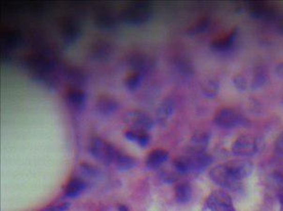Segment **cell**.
<instances>
[{"label": "cell", "instance_id": "obj_23", "mask_svg": "<svg viewBox=\"0 0 283 211\" xmlns=\"http://www.w3.org/2000/svg\"><path fill=\"white\" fill-rule=\"evenodd\" d=\"M174 195L178 203L186 204L189 201H191L192 197V189L188 183H179L175 187Z\"/></svg>", "mask_w": 283, "mask_h": 211}, {"label": "cell", "instance_id": "obj_16", "mask_svg": "<svg viewBox=\"0 0 283 211\" xmlns=\"http://www.w3.org/2000/svg\"><path fill=\"white\" fill-rule=\"evenodd\" d=\"M175 102L172 98L164 99L157 108V121L160 125H165L169 122L172 115L174 113Z\"/></svg>", "mask_w": 283, "mask_h": 211}, {"label": "cell", "instance_id": "obj_14", "mask_svg": "<svg viewBox=\"0 0 283 211\" xmlns=\"http://www.w3.org/2000/svg\"><path fill=\"white\" fill-rule=\"evenodd\" d=\"M210 136L207 132L197 133L191 137L188 146L186 148V154H199L206 152L209 144Z\"/></svg>", "mask_w": 283, "mask_h": 211}, {"label": "cell", "instance_id": "obj_17", "mask_svg": "<svg viewBox=\"0 0 283 211\" xmlns=\"http://www.w3.org/2000/svg\"><path fill=\"white\" fill-rule=\"evenodd\" d=\"M169 158V152L164 149H155L147 154L146 166L148 169H156L163 166Z\"/></svg>", "mask_w": 283, "mask_h": 211}, {"label": "cell", "instance_id": "obj_24", "mask_svg": "<svg viewBox=\"0 0 283 211\" xmlns=\"http://www.w3.org/2000/svg\"><path fill=\"white\" fill-rule=\"evenodd\" d=\"M201 91L206 98H216L219 91V82L217 79H207L201 84Z\"/></svg>", "mask_w": 283, "mask_h": 211}, {"label": "cell", "instance_id": "obj_33", "mask_svg": "<svg viewBox=\"0 0 283 211\" xmlns=\"http://www.w3.org/2000/svg\"><path fill=\"white\" fill-rule=\"evenodd\" d=\"M81 169H82L84 174H86L88 177L96 176V174H97V170L95 168H93L92 167L88 166V165H82Z\"/></svg>", "mask_w": 283, "mask_h": 211}, {"label": "cell", "instance_id": "obj_20", "mask_svg": "<svg viewBox=\"0 0 283 211\" xmlns=\"http://www.w3.org/2000/svg\"><path fill=\"white\" fill-rule=\"evenodd\" d=\"M118 103L114 98L104 96L99 98L97 102V109L103 115H111L118 108Z\"/></svg>", "mask_w": 283, "mask_h": 211}, {"label": "cell", "instance_id": "obj_18", "mask_svg": "<svg viewBox=\"0 0 283 211\" xmlns=\"http://www.w3.org/2000/svg\"><path fill=\"white\" fill-rule=\"evenodd\" d=\"M80 27L74 20L67 19L62 26V36L67 44L73 43L80 36Z\"/></svg>", "mask_w": 283, "mask_h": 211}, {"label": "cell", "instance_id": "obj_35", "mask_svg": "<svg viewBox=\"0 0 283 211\" xmlns=\"http://www.w3.org/2000/svg\"><path fill=\"white\" fill-rule=\"evenodd\" d=\"M276 74L278 75V78L283 80V61L280 62L277 67H276Z\"/></svg>", "mask_w": 283, "mask_h": 211}, {"label": "cell", "instance_id": "obj_19", "mask_svg": "<svg viewBox=\"0 0 283 211\" xmlns=\"http://www.w3.org/2000/svg\"><path fill=\"white\" fill-rule=\"evenodd\" d=\"M94 24H95L96 27L100 28V29L110 30V29H113V28L116 27L117 22H116V19L114 18L113 14L104 11V12H99L95 16Z\"/></svg>", "mask_w": 283, "mask_h": 211}, {"label": "cell", "instance_id": "obj_1", "mask_svg": "<svg viewBox=\"0 0 283 211\" xmlns=\"http://www.w3.org/2000/svg\"><path fill=\"white\" fill-rule=\"evenodd\" d=\"M212 161V157L206 152L186 154L174 160V168L179 174L200 173L206 170Z\"/></svg>", "mask_w": 283, "mask_h": 211}, {"label": "cell", "instance_id": "obj_15", "mask_svg": "<svg viewBox=\"0 0 283 211\" xmlns=\"http://www.w3.org/2000/svg\"><path fill=\"white\" fill-rule=\"evenodd\" d=\"M66 100L74 110H82L87 103V93L80 88L71 87L67 92Z\"/></svg>", "mask_w": 283, "mask_h": 211}, {"label": "cell", "instance_id": "obj_6", "mask_svg": "<svg viewBox=\"0 0 283 211\" xmlns=\"http://www.w3.org/2000/svg\"><path fill=\"white\" fill-rule=\"evenodd\" d=\"M123 123L129 126L131 130L138 132H148L154 126V120L151 116L138 109L127 111L123 116Z\"/></svg>", "mask_w": 283, "mask_h": 211}, {"label": "cell", "instance_id": "obj_28", "mask_svg": "<svg viewBox=\"0 0 283 211\" xmlns=\"http://www.w3.org/2000/svg\"><path fill=\"white\" fill-rule=\"evenodd\" d=\"M110 54V46L105 42L96 43L95 47L93 48V55L95 58L99 60H104L108 57Z\"/></svg>", "mask_w": 283, "mask_h": 211}, {"label": "cell", "instance_id": "obj_7", "mask_svg": "<svg viewBox=\"0 0 283 211\" xmlns=\"http://www.w3.org/2000/svg\"><path fill=\"white\" fill-rule=\"evenodd\" d=\"M29 65L31 66V71L34 76L38 80L47 83L53 81L55 65L52 60L44 57L43 55H34L29 60Z\"/></svg>", "mask_w": 283, "mask_h": 211}, {"label": "cell", "instance_id": "obj_26", "mask_svg": "<svg viewBox=\"0 0 283 211\" xmlns=\"http://www.w3.org/2000/svg\"><path fill=\"white\" fill-rule=\"evenodd\" d=\"M66 79L71 82L72 85L79 86L85 81V75L82 71L75 67H71L66 71Z\"/></svg>", "mask_w": 283, "mask_h": 211}, {"label": "cell", "instance_id": "obj_30", "mask_svg": "<svg viewBox=\"0 0 283 211\" xmlns=\"http://www.w3.org/2000/svg\"><path fill=\"white\" fill-rule=\"evenodd\" d=\"M233 83H234V87L240 91V92H244L248 87V83L246 81L245 77L237 74L234 77L233 79Z\"/></svg>", "mask_w": 283, "mask_h": 211}, {"label": "cell", "instance_id": "obj_27", "mask_svg": "<svg viewBox=\"0 0 283 211\" xmlns=\"http://www.w3.org/2000/svg\"><path fill=\"white\" fill-rule=\"evenodd\" d=\"M209 26H210V19L208 17H205L201 20H199L198 22H195L194 25H192L191 27H189L187 30V34L191 35V36H195L198 34L205 32Z\"/></svg>", "mask_w": 283, "mask_h": 211}, {"label": "cell", "instance_id": "obj_3", "mask_svg": "<svg viewBox=\"0 0 283 211\" xmlns=\"http://www.w3.org/2000/svg\"><path fill=\"white\" fill-rule=\"evenodd\" d=\"M89 152L98 162L109 166L114 163L118 151L109 142L100 137H92L89 142Z\"/></svg>", "mask_w": 283, "mask_h": 211}, {"label": "cell", "instance_id": "obj_21", "mask_svg": "<svg viewBox=\"0 0 283 211\" xmlns=\"http://www.w3.org/2000/svg\"><path fill=\"white\" fill-rule=\"evenodd\" d=\"M114 163L117 169L121 171H126L134 168L136 166L137 161L135 158L132 157L131 155L118 152Z\"/></svg>", "mask_w": 283, "mask_h": 211}, {"label": "cell", "instance_id": "obj_9", "mask_svg": "<svg viewBox=\"0 0 283 211\" xmlns=\"http://www.w3.org/2000/svg\"><path fill=\"white\" fill-rule=\"evenodd\" d=\"M209 178L213 182L223 187L224 189L237 190L241 186V182L236 181L230 174L225 163H220L213 168L209 172Z\"/></svg>", "mask_w": 283, "mask_h": 211}, {"label": "cell", "instance_id": "obj_8", "mask_svg": "<svg viewBox=\"0 0 283 211\" xmlns=\"http://www.w3.org/2000/svg\"><path fill=\"white\" fill-rule=\"evenodd\" d=\"M203 211H235L232 198L224 191H214L208 195Z\"/></svg>", "mask_w": 283, "mask_h": 211}, {"label": "cell", "instance_id": "obj_34", "mask_svg": "<svg viewBox=\"0 0 283 211\" xmlns=\"http://www.w3.org/2000/svg\"><path fill=\"white\" fill-rule=\"evenodd\" d=\"M276 148L278 152H283V132L278 135V139L276 141Z\"/></svg>", "mask_w": 283, "mask_h": 211}, {"label": "cell", "instance_id": "obj_10", "mask_svg": "<svg viewBox=\"0 0 283 211\" xmlns=\"http://www.w3.org/2000/svg\"><path fill=\"white\" fill-rule=\"evenodd\" d=\"M225 166L230 174L232 175V177L236 181L241 183L243 179H247L248 177L251 176L254 168L253 163L245 158L231 160L229 162H225Z\"/></svg>", "mask_w": 283, "mask_h": 211}, {"label": "cell", "instance_id": "obj_2", "mask_svg": "<svg viewBox=\"0 0 283 211\" xmlns=\"http://www.w3.org/2000/svg\"><path fill=\"white\" fill-rule=\"evenodd\" d=\"M153 16L151 6L148 3H133L126 7L120 13L121 21L133 27H139L149 22Z\"/></svg>", "mask_w": 283, "mask_h": 211}, {"label": "cell", "instance_id": "obj_11", "mask_svg": "<svg viewBox=\"0 0 283 211\" xmlns=\"http://www.w3.org/2000/svg\"><path fill=\"white\" fill-rule=\"evenodd\" d=\"M250 14L253 19L265 22L277 24L281 12H278L274 7L264 3H256L250 8Z\"/></svg>", "mask_w": 283, "mask_h": 211}, {"label": "cell", "instance_id": "obj_12", "mask_svg": "<svg viewBox=\"0 0 283 211\" xmlns=\"http://www.w3.org/2000/svg\"><path fill=\"white\" fill-rule=\"evenodd\" d=\"M128 64L131 65L134 72L145 75L148 71H152L155 61L147 54L141 53H133L128 58Z\"/></svg>", "mask_w": 283, "mask_h": 211}, {"label": "cell", "instance_id": "obj_32", "mask_svg": "<svg viewBox=\"0 0 283 211\" xmlns=\"http://www.w3.org/2000/svg\"><path fill=\"white\" fill-rule=\"evenodd\" d=\"M150 140V135L147 134V132H140L137 143L141 147H146Z\"/></svg>", "mask_w": 283, "mask_h": 211}, {"label": "cell", "instance_id": "obj_22", "mask_svg": "<svg viewBox=\"0 0 283 211\" xmlns=\"http://www.w3.org/2000/svg\"><path fill=\"white\" fill-rule=\"evenodd\" d=\"M87 185L82 179H73L67 184L65 189V195L69 198H75L86 189Z\"/></svg>", "mask_w": 283, "mask_h": 211}, {"label": "cell", "instance_id": "obj_36", "mask_svg": "<svg viewBox=\"0 0 283 211\" xmlns=\"http://www.w3.org/2000/svg\"><path fill=\"white\" fill-rule=\"evenodd\" d=\"M117 210L130 211V209H129V207H128V206H125V205H119V206H118V207H117Z\"/></svg>", "mask_w": 283, "mask_h": 211}, {"label": "cell", "instance_id": "obj_5", "mask_svg": "<svg viewBox=\"0 0 283 211\" xmlns=\"http://www.w3.org/2000/svg\"><path fill=\"white\" fill-rule=\"evenodd\" d=\"M214 122L218 127L224 129H232L247 124L245 117L233 108H220L215 114Z\"/></svg>", "mask_w": 283, "mask_h": 211}, {"label": "cell", "instance_id": "obj_31", "mask_svg": "<svg viewBox=\"0 0 283 211\" xmlns=\"http://www.w3.org/2000/svg\"><path fill=\"white\" fill-rule=\"evenodd\" d=\"M71 206L70 203H62V204H56L54 206H50L41 211H67Z\"/></svg>", "mask_w": 283, "mask_h": 211}, {"label": "cell", "instance_id": "obj_29", "mask_svg": "<svg viewBox=\"0 0 283 211\" xmlns=\"http://www.w3.org/2000/svg\"><path fill=\"white\" fill-rule=\"evenodd\" d=\"M267 82V75L262 72L259 71L255 73L253 79L251 81V88L252 89H259Z\"/></svg>", "mask_w": 283, "mask_h": 211}, {"label": "cell", "instance_id": "obj_4", "mask_svg": "<svg viewBox=\"0 0 283 211\" xmlns=\"http://www.w3.org/2000/svg\"><path fill=\"white\" fill-rule=\"evenodd\" d=\"M262 143L259 137L253 135H244L234 141L232 151L239 157H251L260 152Z\"/></svg>", "mask_w": 283, "mask_h": 211}, {"label": "cell", "instance_id": "obj_13", "mask_svg": "<svg viewBox=\"0 0 283 211\" xmlns=\"http://www.w3.org/2000/svg\"><path fill=\"white\" fill-rule=\"evenodd\" d=\"M237 35H238V29L235 27L234 29H232L228 34L213 39L210 43V47L213 51L218 52V53L227 52L234 46V42L237 38Z\"/></svg>", "mask_w": 283, "mask_h": 211}, {"label": "cell", "instance_id": "obj_25", "mask_svg": "<svg viewBox=\"0 0 283 211\" xmlns=\"http://www.w3.org/2000/svg\"><path fill=\"white\" fill-rule=\"evenodd\" d=\"M143 79H144L143 74L138 73V72H133L126 78L124 84L129 91L134 92L139 87L141 86Z\"/></svg>", "mask_w": 283, "mask_h": 211}]
</instances>
